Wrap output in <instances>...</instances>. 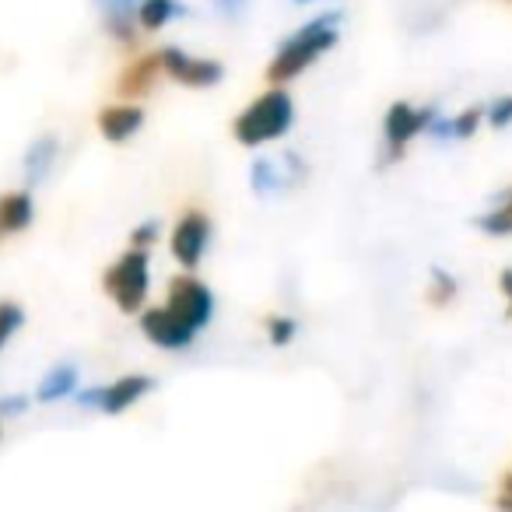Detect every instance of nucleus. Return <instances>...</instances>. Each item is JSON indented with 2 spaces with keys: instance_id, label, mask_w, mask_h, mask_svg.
Here are the masks:
<instances>
[{
  "instance_id": "1",
  "label": "nucleus",
  "mask_w": 512,
  "mask_h": 512,
  "mask_svg": "<svg viewBox=\"0 0 512 512\" xmlns=\"http://www.w3.org/2000/svg\"><path fill=\"white\" fill-rule=\"evenodd\" d=\"M337 22H341V11H323V15L309 18L306 25H299V29L278 46L271 64H267V74H264L267 85L285 88L288 81H295L313 64H320V60L337 46V39H341Z\"/></svg>"
},
{
  "instance_id": "2",
  "label": "nucleus",
  "mask_w": 512,
  "mask_h": 512,
  "mask_svg": "<svg viewBox=\"0 0 512 512\" xmlns=\"http://www.w3.org/2000/svg\"><path fill=\"white\" fill-rule=\"evenodd\" d=\"M295 123V99L288 88H267L256 95L246 109L232 120V137L242 148H264L292 130Z\"/></svg>"
},
{
  "instance_id": "3",
  "label": "nucleus",
  "mask_w": 512,
  "mask_h": 512,
  "mask_svg": "<svg viewBox=\"0 0 512 512\" xmlns=\"http://www.w3.org/2000/svg\"><path fill=\"white\" fill-rule=\"evenodd\" d=\"M102 292L116 302V309L127 316H141L148 309L151 295V253L148 249H127L120 260L102 274Z\"/></svg>"
},
{
  "instance_id": "4",
  "label": "nucleus",
  "mask_w": 512,
  "mask_h": 512,
  "mask_svg": "<svg viewBox=\"0 0 512 512\" xmlns=\"http://www.w3.org/2000/svg\"><path fill=\"white\" fill-rule=\"evenodd\" d=\"M211 235H214V225H211V214L200 211V207H190V211L179 214V221L172 225V235H169V253L186 274H193L200 264H204L207 256V246H211Z\"/></svg>"
},
{
  "instance_id": "5",
  "label": "nucleus",
  "mask_w": 512,
  "mask_h": 512,
  "mask_svg": "<svg viewBox=\"0 0 512 512\" xmlns=\"http://www.w3.org/2000/svg\"><path fill=\"white\" fill-rule=\"evenodd\" d=\"M439 116V106H411V102H393L386 109V120H383V144H386V155L383 162H400L407 151V144L414 141L418 134H425L428 123Z\"/></svg>"
},
{
  "instance_id": "6",
  "label": "nucleus",
  "mask_w": 512,
  "mask_h": 512,
  "mask_svg": "<svg viewBox=\"0 0 512 512\" xmlns=\"http://www.w3.org/2000/svg\"><path fill=\"white\" fill-rule=\"evenodd\" d=\"M162 306H169L197 334L214 320V292L200 278H193V274H179V278L169 281Z\"/></svg>"
},
{
  "instance_id": "7",
  "label": "nucleus",
  "mask_w": 512,
  "mask_h": 512,
  "mask_svg": "<svg viewBox=\"0 0 512 512\" xmlns=\"http://www.w3.org/2000/svg\"><path fill=\"white\" fill-rule=\"evenodd\" d=\"M158 64H162V74L169 81H176V85H183V88H197V92L214 88L225 78V67H221L218 60L193 57V53L179 50V46H162V50H158Z\"/></svg>"
},
{
  "instance_id": "8",
  "label": "nucleus",
  "mask_w": 512,
  "mask_h": 512,
  "mask_svg": "<svg viewBox=\"0 0 512 512\" xmlns=\"http://www.w3.org/2000/svg\"><path fill=\"white\" fill-rule=\"evenodd\" d=\"M141 334L162 351H183L197 341V330H190L169 306H148L141 313Z\"/></svg>"
},
{
  "instance_id": "9",
  "label": "nucleus",
  "mask_w": 512,
  "mask_h": 512,
  "mask_svg": "<svg viewBox=\"0 0 512 512\" xmlns=\"http://www.w3.org/2000/svg\"><path fill=\"white\" fill-rule=\"evenodd\" d=\"M158 78H162L158 50L155 53H137V57L120 71V81H116V95H120V99H127V102H141L144 95L155 92Z\"/></svg>"
},
{
  "instance_id": "10",
  "label": "nucleus",
  "mask_w": 512,
  "mask_h": 512,
  "mask_svg": "<svg viewBox=\"0 0 512 512\" xmlns=\"http://www.w3.org/2000/svg\"><path fill=\"white\" fill-rule=\"evenodd\" d=\"M95 127L106 137L109 144H127L137 130L144 127V109L141 102H113V106H102L95 116Z\"/></svg>"
},
{
  "instance_id": "11",
  "label": "nucleus",
  "mask_w": 512,
  "mask_h": 512,
  "mask_svg": "<svg viewBox=\"0 0 512 512\" xmlns=\"http://www.w3.org/2000/svg\"><path fill=\"white\" fill-rule=\"evenodd\" d=\"M155 390V379L151 376H120L116 383L102 386V414H123L130 411V407L137 404V400H144L148 393Z\"/></svg>"
},
{
  "instance_id": "12",
  "label": "nucleus",
  "mask_w": 512,
  "mask_h": 512,
  "mask_svg": "<svg viewBox=\"0 0 512 512\" xmlns=\"http://www.w3.org/2000/svg\"><path fill=\"white\" fill-rule=\"evenodd\" d=\"M57 155H60V141L53 134H39L36 141L25 148L22 155V176H25V186H39L50 179L53 165H57Z\"/></svg>"
},
{
  "instance_id": "13",
  "label": "nucleus",
  "mask_w": 512,
  "mask_h": 512,
  "mask_svg": "<svg viewBox=\"0 0 512 512\" xmlns=\"http://www.w3.org/2000/svg\"><path fill=\"white\" fill-rule=\"evenodd\" d=\"M36 218V200L29 190H11L0 197V242L25 232Z\"/></svg>"
},
{
  "instance_id": "14",
  "label": "nucleus",
  "mask_w": 512,
  "mask_h": 512,
  "mask_svg": "<svg viewBox=\"0 0 512 512\" xmlns=\"http://www.w3.org/2000/svg\"><path fill=\"white\" fill-rule=\"evenodd\" d=\"M74 393H78V369H74L71 362H64V365H53V369L46 372L36 397L43 400V404H57V400L74 397Z\"/></svg>"
},
{
  "instance_id": "15",
  "label": "nucleus",
  "mask_w": 512,
  "mask_h": 512,
  "mask_svg": "<svg viewBox=\"0 0 512 512\" xmlns=\"http://www.w3.org/2000/svg\"><path fill=\"white\" fill-rule=\"evenodd\" d=\"M179 15H186V8L179 4V0H144L141 8H137V29L158 32Z\"/></svg>"
},
{
  "instance_id": "16",
  "label": "nucleus",
  "mask_w": 512,
  "mask_h": 512,
  "mask_svg": "<svg viewBox=\"0 0 512 512\" xmlns=\"http://www.w3.org/2000/svg\"><path fill=\"white\" fill-rule=\"evenodd\" d=\"M249 186H253V193H260V197L288 190L285 176H281V165L271 162V158H256V162L249 165Z\"/></svg>"
},
{
  "instance_id": "17",
  "label": "nucleus",
  "mask_w": 512,
  "mask_h": 512,
  "mask_svg": "<svg viewBox=\"0 0 512 512\" xmlns=\"http://www.w3.org/2000/svg\"><path fill=\"white\" fill-rule=\"evenodd\" d=\"M456 295H460V281H456L449 271H442V267H432V281H428V302H432V306H449Z\"/></svg>"
},
{
  "instance_id": "18",
  "label": "nucleus",
  "mask_w": 512,
  "mask_h": 512,
  "mask_svg": "<svg viewBox=\"0 0 512 512\" xmlns=\"http://www.w3.org/2000/svg\"><path fill=\"white\" fill-rule=\"evenodd\" d=\"M144 0H95L102 22L106 25H120V22H137V8Z\"/></svg>"
},
{
  "instance_id": "19",
  "label": "nucleus",
  "mask_w": 512,
  "mask_h": 512,
  "mask_svg": "<svg viewBox=\"0 0 512 512\" xmlns=\"http://www.w3.org/2000/svg\"><path fill=\"white\" fill-rule=\"evenodd\" d=\"M264 330H267V341H271L274 348H285V344H292L295 334H299V323H295L292 316L271 313L264 320Z\"/></svg>"
},
{
  "instance_id": "20",
  "label": "nucleus",
  "mask_w": 512,
  "mask_h": 512,
  "mask_svg": "<svg viewBox=\"0 0 512 512\" xmlns=\"http://www.w3.org/2000/svg\"><path fill=\"white\" fill-rule=\"evenodd\" d=\"M22 323H25V309L18 306V302H0V351L8 348V341L11 337L22 330Z\"/></svg>"
},
{
  "instance_id": "21",
  "label": "nucleus",
  "mask_w": 512,
  "mask_h": 512,
  "mask_svg": "<svg viewBox=\"0 0 512 512\" xmlns=\"http://www.w3.org/2000/svg\"><path fill=\"white\" fill-rule=\"evenodd\" d=\"M477 228L488 235H498V239H502V235H512V207L498 204L495 211L481 214V218H477Z\"/></svg>"
},
{
  "instance_id": "22",
  "label": "nucleus",
  "mask_w": 512,
  "mask_h": 512,
  "mask_svg": "<svg viewBox=\"0 0 512 512\" xmlns=\"http://www.w3.org/2000/svg\"><path fill=\"white\" fill-rule=\"evenodd\" d=\"M278 165H281V176H285V186H288V190H295V186L306 183L309 165H306V158H302L299 151H285Z\"/></svg>"
},
{
  "instance_id": "23",
  "label": "nucleus",
  "mask_w": 512,
  "mask_h": 512,
  "mask_svg": "<svg viewBox=\"0 0 512 512\" xmlns=\"http://www.w3.org/2000/svg\"><path fill=\"white\" fill-rule=\"evenodd\" d=\"M481 120H484L481 106H470L460 116H453V141H470L477 134V127H481Z\"/></svg>"
},
{
  "instance_id": "24",
  "label": "nucleus",
  "mask_w": 512,
  "mask_h": 512,
  "mask_svg": "<svg viewBox=\"0 0 512 512\" xmlns=\"http://www.w3.org/2000/svg\"><path fill=\"white\" fill-rule=\"evenodd\" d=\"M158 239H162V225H158L155 218H148L130 232V249H148L151 253V246H155Z\"/></svg>"
},
{
  "instance_id": "25",
  "label": "nucleus",
  "mask_w": 512,
  "mask_h": 512,
  "mask_svg": "<svg viewBox=\"0 0 512 512\" xmlns=\"http://www.w3.org/2000/svg\"><path fill=\"white\" fill-rule=\"evenodd\" d=\"M484 120L491 123L495 130H505L512 123V95H502V99H495L488 109H484Z\"/></svg>"
},
{
  "instance_id": "26",
  "label": "nucleus",
  "mask_w": 512,
  "mask_h": 512,
  "mask_svg": "<svg viewBox=\"0 0 512 512\" xmlns=\"http://www.w3.org/2000/svg\"><path fill=\"white\" fill-rule=\"evenodd\" d=\"M29 411V397L22 393H11V397H0V418H18V414Z\"/></svg>"
},
{
  "instance_id": "27",
  "label": "nucleus",
  "mask_w": 512,
  "mask_h": 512,
  "mask_svg": "<svg viewBox=\"0 0 512 512\" xmlns=\"http://www.w3.org/2000/svg\"><path fill=\"white\" fill-rule=\"evenodd\" d=\"M78 397V407H85V411H99L102 407V386H88V390L74 393Z\"/></svg>"
},
{
  "instance_id": "28",
  "label": "nucleus",
  "mask_w": 512,
  "mask_h": 512,
  "mask_svg": "<svg viewBox=\"0 0 512 512\" xmlns=\"http://www.w3.org/2000/svg\"><path fill=\"white\" fill-rule=\"evenodd\" d=\"M498 509L512 512V470L502 477V484H498Z\"/></svg>"
},
{
  "instance_id": "29",
  "label": "nucleus",
  "mask_w": 512,
  "mask_h": 512,
  "mask_svg": "<svg viewBox=\"0 0 512 512\" xmlns=\"http://www.w3.org/2000/svg\"><path fill=\"white\" fill-rule=\"evenodd\" d=\"M211 4L221 11V15H228V18H235L242 8H246V0H211Z\"/></svg>"
},
{
  "instance_id": "30",
  "label": "nucleus",
  "mask_w": 512,
  "mask_h": 512,
  "mask_svg": "<svg viewBox=\"0 0 512 512\" xmlns=\"http://www.w3.org/2000/svg\"><path fill=\"white\" fill-rule=\"evenodd\" d=\"M498 288H502V295L512 302V267H505V271L498 274Z\"/></svg>"
},
{
  "instance_id": "31",
  "label": "nucleus",
  "mask_w": 512,
  "mask_h": 512,
  "mask_svg": "<svg viewBox=\"0 0 512 512\" xmlns=\"http://www.w3.org/2000/svg\"><path fill=\"white\" fill-rule=\"evenodd\" d=\"M295 8H302V4H316V0H292Z\"/></svg>"
},
{
  "instance_id": "32",
  "label": "nucleus",
  "mask_w": 512,
  "mask_h": 512,
  "mask_svg": "<svg viewBox=\"0 0 512 512\" xmlns=\"http://www.w3.org/2000/svg\"><path fill=\"white\" fill-rule=\"evenodd\" d=\"M502 204H509V207H512V190H509V193H505V197H502Z\"/></svg>"
},
{
  "instance_id": "33",
  "label": "nucleus",
  "mask_w": 512,
  "mask_h": 512,
  "mask_svg": "<svg viewBox=\"0 0 512 512\" xmlns=\"http://www.w3.org/2000/svg\"><path fill=\"white\" fill-rule=\"evenodd\" d=\"M505 316H509V320H512V302H509V309H505Z\"/></svg>"
}]
</instances>
